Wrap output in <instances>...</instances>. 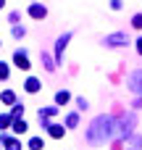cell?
I'll use <instances>...</instances> for the list:
<instances>
[{"mask_svg":"<svg viewBox=\"0 0 142 150\" xmlns=\"http://www.w3.org/2000/svg\"><path fill=\"white\" fill-rule=\"evenodd\" d=\"M111 137H116V121H113V116H97L90 124V129H87V142L90 145H103Z\"/></svg>","mask_w":142,"mask_h":150,"instance_id":"6da1fadb","label":"cell"},{"mask_svg":"<svg viewBox=\"0 0 142 150\" xmlns=\"http://www.w3.org/2000/svg\"><path fill=\"white\" fill-rule=\"evenodd\" d=\"M13 66H16V69H21V71H29V69H32L29 55H26V50H24V47L13 50Z\"/></svg>","mask_w":142,"mask_h":150,"instance_id":"7a4b0ae2","label":"cell"},{"mask_svg":"<svg viewBox=\"0 0 142 150\" xmlns=\"http://www.w3.org/2000/svg\"><path fill=\"white\" fill-rule=\"evenodd\" d=\"M103 45H108V47H121V45H129V34H124V32L108 34V37L103 40Z\"/></svg>","mask_w":142,"mask_h":150,"instance_id":"3957f363","label":"cell"},{"mask_svg":"<svg viewBox=\"0 0 142 150\" xmlns=\"http://www.w3.org/2000/svg\"><path fill=\"white\" fill-rule=\"evenodd\" d=\"M69 40H71V32H66L63 37H58V42H55V63H61V61H63V50H66Z\"/></svg>","mask_w":142,"mask_h":150,"instance_id":"277c9868","label":"cell"},{"mask_svg":"<svg viewBox=\"0 0 142 150\" xmlns=\"http://www.w3.org/2000/svg\"><path fill=\"white\" fill-rule=\"evenodd\" d=\"M0 145L5 150H21V142L16 137H11V134H0Z\"/></svg>","mask_w":142,"mask_h":150,"instance_id":"5b68a950","label":"cell"},{"mask_svg":"<svg viewBox=\"0 0 142 150\" xmlns=\"http://www.w3.org/2000/svg\"><path fill=\"white\" fill-rule=\"evenodd\" d=\"M26 13H29L32 18H37V21H40V18H45V16H47V8H45V5H40V3H32Z\"/></svg>","mask_w":142,"mask_h":150,"instance_id":"8992f818","label":"cell"},{"mask_svg":"<svg viewBox=\"0 0 142 150\" xmlns=\"http://www.w3.org/2000/svg\"><path fill=\"white\" fill-rule=\"evenodd\" d=\"M40 87H42V84H40V79H37V76H29V79L24 82V90H26L29 95H37V92H40Z\"/></svg>","mask_w":142,"mask_h":150,"instance_id":"52a82bcc","label":"cell"},{"mask_svg":"<svg viewBox=\"0 0 142 150\" xmlns=\"http://www.w3.org/2000/svg\"><path fill=\"white\" fill-rule=\"evenodd\" d=\"M129 87H132L134 92H142V71H134V74L129 76Z\"/></svg>","mask_w":142,"mask_h":150,"instance_id":"ba28073f","label":"cell"},{"mask_svg":"<svg viewBox=\"0 0 142 150\" xmlns=\"http://www.w3.org/2000/svg\"><path fill=\"white\" fill-rule=\"evenodd\" d=\"M0 100H3L5 105H16V92H13V90H3V92H0Z\"/></svg>","mask_w":142,"mask_h":150,"instance_id":"9c48e42d","label":"cell"},{"mask_svg":"<svg viewBox=\"0 0 142 150\" xmlns=\"http://www.w3.org/2000/svg\"><path fill=\"white\" fill-rule=\"evenodd\" d=\"M26 129H29V127H26V121H24V119H13V127H11V132H13V134H24Z\"/></svg>","mask_w":142,"mask_h":150,"instance_id":"30bf717a","label":"cell"},{"mask_svg":"<svg viewBox=\"0 0 142 150\" xmlns=\"http://www.w3.org/2000/svg\"><path fill=\"white\" fill-rule=\"evenodd\" d=\"M47 134H50V137H55V140H61V137L66 134V129H63L61 124H50V127H47Z\"/></svg>","mask_w":142,"mask_h":150,"instance_id":"8fae6325","label":"cell"},{"mask_svg":"<svg viewBox=\"0 0 142 150\" xmlns=\"http://www.w3.org/2000/svg\"><path fill=\"white\" fill-rule=\"evenodd\" d=\"M40 58H42V66H45L47 71H55V69H58V63H55V61H53L47 53H40Z\"/></svg>","mask_w":142,"mask_h":150,"instance_id":"7c38bea8","label":"cell"},{"mask_svg":"<svg viewBox=\"0 0 142 150\" xmlns=\"http://www.w3.org/2000/svg\"><path fill=\"white\" fill-rule=\"evenodd\" d=\"M71 100V92H66V90H58L55 92V105H66Z\"/></svg>","mask_w":142,"mask_h":150,"instance_id":"4fadbf2b","label":"cell"},{"mask_svg":"<svg viewBox=\"0 0 142 150\" xmlns=\"http://www.w3.org/2000/svg\"><path fill=\"white\" fill-rule=\"evenodd\" d=\"M26 148L29 150H45V140H42V137H32V140L26 142Z\"/></svg>","mask_w":142,"mask_h":150,"instance_id":"5bb4252c","label":"cell"},{"mask_svg":"<svg viewBox=\"0 0 142 150\" xmlns=\"http://www.w3.org/2000/svg\"><path fill=\"white\" fill-rule=\"evenodd\" d=\"M13 127V116L11 113H0V129H11Z\"/></svg>","mask_w":142,"mask_h":150,"instance_id":"9a60e30c","label":"cell"},{"mask_svg":"<svg viewBox=\"0 0 142 150\" xmlns=\"http://www.w3.org/2000/svg\"><path fill=\"white\" fill-rule=\"evenodd\" d=\"M8 76H11V66H8L5 61H0V82H5Z\"/></svg>","mask_w":142,"mask_h":150,"instance_id":"2e32d148","label":"cell"},{"mask_svg":"<svg viewBox=\"0 0 142 150\" xmlns=\"http://www.w3.org/2000/svg\"><path fill=\"white\" fill-rule=\"evenodd\" d=\"M76 124H79V116H76V113H69V116H66V127H69V129H74Z\"/></svg>","mask_w":142,"mask_h":150,"instance_id":"e0dca14e","label":"cell"},{"mask_svg":"<svg viewBox=\"0 0 142 150\" xmlns=\"http://www.w3.org/2000/svg\"><path fill=\"white\" fill-rule=\"evenodd\" d=\"M18 113H24V103H16V105L11 108V116H13V119H18Z\"/></svg>","mask_w":142,"mask_h":150,"instance_id":"ac0fdd59","label":"cell"},{"mask_svg":"<svg viewBox=\"0 0 142 150\" xmlns=\"http://www.w3.org/2000/svg\"><path fill=\"white\" fill-rule=\"evenodd\" d=\"M11 32H13V37H16V40H18V37H24V34H26V29H24V26H13V29H11Z\"/></svg>","mask_w":142,"mask_h":150,"instance_id":"d6986e66","label":"cell"},{"mask_svg":"<svg viewBox=\"0 0 142 150\" xmlns=\"http://www.w3.org/2000/svg\"><path fill=\"white\" fill-rule=\"evenodd\" d=\"M132 26H134V29H142V13H137V16L132 18Z\"/></svg>","mask_w":142,"mask_h":150,"instance_id":"ffe728a7","label":"cell"},{"mask_svg":"<svg viewBox=\"0 0 142 150\" xmlns=\"http://www.w3.org/2000/svg\"><path fill=\"white\" fill-rule=\"evenodd\" d=\"M142 148V140L140 137H132V145H129V150H140Z\"/></svg>","mask_w":142,"mask_h":150,"instance_id":"44dd1931","label":"cell"},{"mask_svg":"<svg viewBox=\"0 0 142 150\" xmlns=\"http://www.w3.org/2000/svg\"><path fill=\"white\" fill-rule=\"evenodd\" d=\"M76 105H79V111H84V108H87V105H90V103H87V100H84V98H76Z\"/></svg>","mask_w":142,"mask_h":150,"instance_id":"7402d4cb","label":"cell"},{"mask_svg":"<svg viewBox=\"0 0 142 150\" xmlns=\"http://www.w3.org/2000/svg\"><path fill=\"white\" fill-rule=\"evenodd\" d=\"M111 8H113V11H119V8H121V0H111Z\"/></svg>","mask_w":142,"mask_h":150,"instance_id":"603a6c76","label":"cell"},{"mask_svg":"<svg viewBox=\"0 0 142 150\" xmlns=\"http://www.w3.org/2000/svg\"><path fill=\"white\" fill-rule=\"evenodd\" d=\"M137 53L142 55V40H137Z\"/></svg>","mask_w":142,"mask_h":150,"instance_id":"cb8c5ba5","label":"cell"},{"mask_svg":"<svg viewBox=\"0 0 142 150\" xmlns=\"http://www.w3.org/2000/svg\"><path fill=\"white\" fill-rule=\"evenodd\" d=\"M3 8H5V0H0V11H3Z\"/></svg>","mask_w":142,"mask_h":150,"instance_id":"d4e9b609","label":"cell"},{"mask_svg":"<svg viewBox=\"0 0 142 150\" xmlns=\"http://www.w3.org/2000/svg\"><path fill=\"white\" fill-rule=\"evenodd\" d=\"M0 47H3V42H0Z\"/></svg>","mask_w":142,"mask_h":150,"instance_id":"484cf974","label":"cell"}]
</instances>
